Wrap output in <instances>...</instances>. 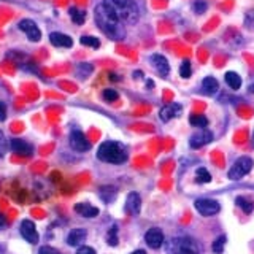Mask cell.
I'll return each instance as SVG.
<instances>
[{
	"label": "cell",
	"instance_id": "8",
	"mask_svg": "<svg viewBox=\"0 0 254 254\" xmlns=\"http://www.w3.org/2000/svg\"><path fill=\"white\" fill-rule=\"evenodd\" d=\"M19 232L22 235V238L26 242H29L30 245H37L38 240H40V235L37 232V227L34 224V221L30 219H24L21 222V227H19Z\"/></svg>",
	"mask_w": 254,
	"mask_h": 254
},
{
	"label": "cell",
	"instance_id": "23",
	"mask_svg": "<svg viewBox=\"0 0 254 254\" xmlns=\"http://www.w3.org/2000/svg\"><path fill=\"white\" fill-rule=\"evenodd\" d=\"M189 124L194 127H198V129H205V127L208 126V119H206V116H203V115H190Z\"/></svg>",
	"mask_w": 254,
	"mask_h": 254
},
{
	"label": "cell",
	"instance_id": "37",
	"mask_svg": "<svg viewBox=\"0 0 254 254\" xmlns=\"http://www.w3.org/2000/svg\"><path fill=\"white\" fill-rule=\"evenodd\" d=\"M6 119V105L3 102H0V121H5Z\"/></svg>",
	"mask_w": 254,
	"mask_h": 254
},
{
	"label": "cell",
	"instance_id": "17",
	"mask_svg": "<svg viewBox=\"0 0 254 254\" xmlns=\"http://www.w3.org/2000/svg\"><path fill=\"white\" fill-rule=\"evenodd\" d=\"M75 211L83 218H95L99 214V208L87 202H79L75 205Z\"/></svg>",
	"mask_w": 254,
	"mask_h": 254
},
{
	"label": "cell",
	"instance_id": "31",
	"mask_svg": "<svg viewBox=\"0 0 254 254\" xmlns=\"http://www.w3.org/2000/svg\"><path fill=\"white\" fill-rule=\"evenodd\" d=\"M102 97H103V100H107V102H116L119 99V94H118L116 89H110V87H108V89H103Z\"/></svg>",
	"mask_w": 254,
	"mask_h": 254
},
{
	"label": "cell",
	"instance_id": "11",
	"mask_svg": "<svg viewBox=\"0 0 254 254\" xmlns=\"http://www.w3.org/2000/svg\"><path fill=\"white\" fill-rule=\"evenodd\" d=\"M10 148L13 153L24 156V157H30L34 154V146L30 145L29 141L22 140V138H11L10 140Z\"/></svg>",
	"mask_w": 254,
	"mask_h": 254
},
{
	"label": "cell",
	"instance_id": "25",
	"mask_svg": "<svg viewBox=\"0 0 254 254\" xmlns=\"http://www.w3.org/2000/svg\"><path fill=\"white\" fill-rule=\"evenodd\" d=\"M79 43L83 46H89V48H94V50H97L100 46V40L97 37H91V35H83L79 38Z\"/></svg>",
	"mask_w": 254,
	"mask_h": 254
},
{
	"label": "cell",
	"instance_id": "9",
	"mask_svg": "<svg viewBox=\"0 0 254 254\" xmlns=\"http://www.w3.org/2000/svg\"><path fill=\"white\" fill-rule=\"evenodd\" d=\"M18 27H19V30H22L24 34L27 35V38L30 40V42H40V40H42V32H40L38 26L32 19L19 21Z\"/></svg>",
	"mask_w": 254,
	"mask_h": 254
},
{
	"label": "cell",
	"instance_id": "38",
	"mask_svg": "<svg viewBox=\"0 0 254 254\" xmlns=\"http://www.w3.org/2000/svg\"><path fill=\"white\" fill-rule=\"evenodd\" d=\"M6 226V218L3 216L2 213H0V229H3Z\"/></svg>",
	"mask_w": 254,
	"mask_h": 254
},
{
	"label": "cell",
	"instance_id": "40",
	"mask_svg": "<svg viewBox=\"0 0 254 254\" xmlns=\"http://www.w3.org/2000/svg\"><path fill=\"white\" fill-rule=\"evenodd\" d=\"M132 254H146L145 251H143V250H137V251H133Z\"/></svg>",
	"mask_w": 254,
	"mask_h": 254
},
{
	"label": "cell",
	"instance_id": "18",
	"mask_svg": "<svg viewBox=\"0 0 254 254\" xmlns=\"http://www.w3.org/2000/svg\"><path fill=\"white\" fill-rule=\"evenodd\" d=\"M86 237H87V232H86V229H73L71 232L67 235V245L68 246H79L84 240H86Z\"/></svg>",
	"mask_w": 254,
	"mask_h": 254
},
{
	"label": "cell",
	"instance_id": "3",
	"mask_svg": "<svg viewBox=\"0 0 254 254\" xmlns=\"http://www.w3.org/2000/svg\"><path fill=\"white\" fill-rule=\"evenodd\" d=\"M97 159L107 164H123L127 161V151L118 141H103L97 149Z\"/></svg>",
	"mask_w": 254,
	"mask_h": 254
},
{
	"label": "cell",
	"instance_id": "32",
	"mask_svg": "<svg viewBox=\"0 0 254 254\" xmlns=\"http://www.w3.org/2000/svg\"><path fill=\"white\" fill-rule=\"evenodd\" d=\"M206 8H208V5H206L205 0H195V2L192 3V10L197 13V14H202L206 11Z\"/></svg>",
	"mask_w": 254,
	"mask_h": 254
},
{
	"label": "cell",
	"instance_id": "14",
	"mask_svg": "<svg viewBox=\"0 0 254 254\" xmlns=\"http://www.w3.org/2000/svg\"><path fill=\"white\" fill-rule=\"evenodd\" d=\"M181 110L183 108H181L180 103H169V105L161 108V111H159V118H161V121L169 123L170 119L178 118L181 115Z\"/></svg>",
	"mask_w": 254,
	"mask_h": 254
},
{
	"label": "cell",
	"instance_id": "12",
	"mask_svg": "<svg viewBox=\"0 0 254 254\" xmlns=\"http://www.w3.org/2000/svg\"><path fill=\"white\" fill-rule=\"evenodd\" d=\"M145 242L151 250H159L164 245V234L161 229L153 227L145 234Z\"/></svg>",
	"mask_w": 254,
	"mask_h": 254
},
{
	"label": "cell",
	"instance_id": "16",
	"mask_svg": "<svg viewBox=\"0 0 254 254\" xmlns=\"http://www.w3.org/2000/svg\"><path fill=\"white\" fill-rule=\"evenodd\" d=\"M50 42L56 48H71L73 46V40L65 34H61V32H51Z\"/></svg>",
	"mask_w": 254,
	"mask_h": 254
},
{
	"label": "cell",
	"instance_id": "6",
	"mask_svg": "<svg viewBox=\"0 0 254 254\" xmlns=\"http://www.w3.org/2000/svg\"><path fill=\"white\" fill-rule=\"evenodd\" d=\"M195 210L202 214V216H214L221 210L219 202L213 200V198H197L194 202Z\"/></svg>",
	"mask_w": 254,
	"mask_h": 254
},
{
	"label": "cell",
	"instance_id": "19",
	"mask_svg": "<svg viewBox=\"0 0 254 254\" xmlns=\"http://www.w3.org/2000/svg\"><path fill=\"white\" fill-rule=\"evenodd\" d=\"M202 89H203L205 94H208V95L216 94L218 89H219L218 79H216V78H213V76H206V78H203V81H202Z\"/></svg>",
	"mask_w": 254,
	"mask_h": 254
},
{
	"label": "cell",
	"instance_id": "20",
	"mask_svg": "<svg viewBox=\"0 0 254 254\" xmlns=\"http://www.w3.org/2000/svg\"><path fill=\"white\" fill-rule=\"evenodd\" d=\"M224 79H226V84L230 87V89H240L242 87V76L235 73V71H227V73L224 75Z\"/></svg>",
	"mask_w": 254,
	"mask_h": 254
},
{
	"label": "cell",
	"instance_id": "13",
	"mask_svg": "<svg viewBox=\"0 0 254 254\" xmlns=\"http://www.w3.org/2000/svg\"><path fill=\"white\" fill-rule=\"evenodd\" d=\"M149 62L153 64V67L157 70V73L161 75L162 78H167L170 73V64L167 61L162 54H153L149 58Z\"/></svg>",
	"mask_w": 254,
	"mask_h": 254
},
{
	"label": "cell",
	"instance_id": "27",
	"mask_svg": "<svg viewBox=\"0 0 254 254\" xmlns=\"http://www.w3.org/2000/svg\"><path fill=\"white\" fill-rule=\"evenodd\" d=\"M190 75H192V67H190V61L189 59H185L181 62L180 65V76L181 78H190Z\"/></svg>",
	"mask_w": 254,
	"mask_h": 254
},
{
	"label": "cell",
	"instance_id": "28",
	"mask_svg": "<svg viewBox=\"0 0 254 254\" xmlns=\"http://www.w3.org/2000/svg\"><path fill=\"white\" fill-rule=\"evenodd\" d=\"M195 177H197V183H210L211 181V175H210L208 170L205 169V167H200V169H197Z\"/></svg>",
	"mask_w": 254,
	"mask_h": 254
},
{
	"label": "cell",
	"instance_id": "24",
	"mask_svg": "<svg viewBox=\"0 0 254 254\" xmlns=\"http://www.w3.org/2000/svg\"><path fill=\"white\" fill-rule=\"evenodd\" d=\"M235 203L240 206V208L246 213V214H250V213H253V210H254V205L251 203V200H248L246 197H242V195H238L237 198H235Z\"/></svg>",
	"mask_w": 254,
	"mask_h": 254
},
{
	"label": "cell",
	"instance_id": "30",
	"mask_svg": "<svg viewBox=\"0 0 254 254\" xmlns=\"http://www.w3.org/2000/svg\"><path fill=\"white\" fill-rule=\"evenodd\" d=\"M107 243L110 246H116L118 245V226H111L108 234H107Z\"/></svg>",
	"mask_w": 254,
	"mask_h": 254
},
{
	"label": "cell",
	"instance_id": "7",
	"mask_svg": "<svg viewBox=\"0 0 254 254\" xmlns=\"http://www.w3.org/2000/svg\"><path fill=\"white\" fill-rule=\"evenodd\" d=\"M70 146L73 151H78V153H84V151H89L91 149V141L86 138V135L81 130H71L70 132Z\"/></svg>",
	"mask_w": 254,
	"mask_h": 254
},
{
	"label": "cell",
	"instance_id": "35",
	"mask_svg": "<svg viewBox=\"0 0 254 254\" xmlns=\"http://www.w3.org/2000/svg\"><path fill=\"white\" fill-rule=\"evenodd\" d=\"M38 254H61V253L58 250L51 248V246H42L40 251H38Z\"/></svg>",
	"mask_w": 254,
	"mask_h": 254
},
{
	"label": "cell",
	"instance_id": "4",
	"mask_svg": "<svg viewBox=\"0 0 254 254\" xmlns=\"http://www.w3.org/2000/svg\"><path fill=\"white\" fill-rule=\"evenodd\" d=\"M167 254H200V246L190 237H175L165 245Z\"/></svg>",
	"mask_w": 254,
	"mask_h": 254
},
{
	"label": "cell",
	"instance_id": "22",
	"mask_svg": "<svg viewBox=\"0 0 254 254\" xmlns=\"http://www.w3.org/2000/svg\"><path fill=\"white\" fill-rule=\"evenodd\" d=\"M100 197H102V200L105 202V203L113 202L115 198H116V188H113V186H103V188H100Z\"/></svg>",
	"mask_w": 254,
	"mask_h": 254
},
{
	"label": "cell",
	"instance_id": "43",
	"mask_svg": "<svg viewBox=\"0 0 254 254\" xmlns=\"http://www.w3.org/2000/svg\"><path fill=\"white\" fill-rule=\"evenodd\" d=\"M253 145H254V132H253Z\"/></svg>",
	"mask_w": 254,
	"mask_h": 254
},
{
	"label": "cell",
	"instance_id": "29",
	"mask_svg": "<svg viewBox=\"0 0 254 254\" xmlns=\"http://www.w3.org/2000/svg\"><path fill=\"white\" fill-rule=\"evenodd\" d=\"M226 240L227 238L224 237V235H221V237H218L216 240L213 242V246H211V250H213V253H216V254H221L222 251H224V246H226Z\"/></svg>",
	"mask_w": 254,
	"mask_h": 254
},
{
	"label": "cell",
	"instance_id": "21",
	"mask_svg": "<svg viewBox=\"0 0 254 254\" xmlns=\"http://www.w3.org/2000/svg\"><path fill=\"white\" fill-rule=\"evenodd\" d=\"M68 14L76 26H81V24H84V21H86V11L79 10V8H76V6H71L68 10Z\"/></svg>",
	"mask_w": 254,
	"mask_h": 254
},
{
	"label": "cell",
	"instance_id": "39",
	"mask_svg": "<svg viewBox=\"0 0 254 254\" xmlns=\"http://www.w3.org/2000/svg\"><path fill=\"white\" fill-rule=\"evenodd\" d=\"M133 78H141V71H133Z\"/></svg>",
	"mask_w": 254,
	"mask_h": 254
},
{
	"label": "cell",
	"instance_id": "26",
	"mask_svg": "<svg viewBox=\"0 0 254 254\" xmlns=\"http://www.w3.org/2000/svg\"><path fill=\"white\" fill-rule=\"evenodd\" d=\"M92 70H94V67L91 65V64L83 62V64H79V65L76 67V75L79 78H87V76L92 73Z\"/></svg>",
	"mask_w": 254,
	"mask_h": 254
},
{
	"label": "cell",
	"instance_id": "41",
	"mask_svg": "<svg viewBox=\"0 0 254 254\" xmlns=\"http://www.w3.org/2000/svg\"><path fill=\"white\" fill-rule=\"evenodd\" d=\"M110 76H111V79H113V81H118V79H119V78H116L115 73H110Z\"/></svg>",
	"mask_w": 254,
	"mask_h": 254
},
{
	"label": "cell",
	"instance_id": "44",
	"mask_svg": "<svg viewBox=\"0 0 254 254\" xmlns=\"http://www.w3.org/2000/svg\"><path fill=\"white\" fill-rule=\"evenodd\" d=\"M0 254H3V250L2 248H0Z\"/></svg>",
	"mask_w": 254,
	"mask_h": 254
},
{
	"label": "cell",
	"instance_id": "5",
	"mask_svg": "<svg viewBox=\"0 0 254 254\" xmlns=\"http://www.w3.org/2000/svg\"><path fill=\"white\" fill-rule=\"evenodd\" d=\"M253 159L248 157V156H242V157H238L237 161L234 162V165L230 167V170L227 173V177L229 180H232V181H238V180H242L245 175H248L253 169Z\"/></svg>",
	"mask_w": 254,
	"mask_h": 254
},
{
	"label": "cell",
	"instance_id": "34",
	"mask_svg": "<svg viewBox=\"0 0 254 254\" xmlns=\"http://www.w3.org/2000/svg\"><path fill=\"white\" fill-rule=\"evenodd\" d=\"M6 149H8V140L5 138L3 132L0 130V157H2V156H5Z\"/></svg>",
	"mask_w": 254,
	"mask_h": 254
},
{
	"label": "cell",
	"instance_id": "33",
	"mask_svg": "<svg viewBox=\"0 0 254 254\" xmlns=\"http://www.w3.org/2000/svg\"><path fill=\"white\" fill-rule=\"evenodd\" d=\"M245 26H246V29L254 30V10H250L248 13H246V16H245Z\"/></svg>",
	"mask_w": 254,
	"mask_h": 254
},
{
	"label": "cell",
	"instance_id": "36",
	"mask_svg": "<svg viewBox=\"0 0 254 254\" xmlns=\"http://www.w3.org/2000/svg\"><path fill=\"white\" fill-rule=\"evenodd\" d=\"M76 254H95V250L91 248V246H79Z\"/></svg>",
	"mask_w": 254,
	"mask_h": 254
},
{
	"label": "cell",
	"instance_id": "42",
	"mask_svg": "<svg viewBox=\"0 0 254 254\" xmlns=\"http://www.w3.org/2000/svg\"><path fill=\"white\" fill-rule=\"evenodd\" d=\"M248 89H250V92H253V94H254V83L248 87Z\"/></svg>",
	"mask_w": 254,
	"mask_h": 254
},
{
	"label": "cell",
	"instance_id": "15",
	"mask_svg": "<svg viewBox=\"0 0 254 254\" xmlns=\"http://www.w3.org/2000/svg\"><path fill=\"white\" fill-rule=\"evenodd\" d=\"M126 211L135 216V214L140 213V208H141V198L137 192H130L126 198V205H124Z\"/></svg>",
	"mask_w": 254,
	"mask_h": 254
},
{
	"label": "cell",
	"instance_id": "2",
	"mask_svg": "<svg viewBox=\"0 0 254 254\" xmlns=\"http://www.w3.org/2000/svg\"><path fill=\"white\" fill-rule=\"evenodd\" d=\"M105 2L113 8V11L118 14V18L123 21V24L132 26L138 21L140 11L135 0H105Z\"/></svg>",
	"mask_w": 254,
	"mask_h": 254
},
{
	"label": "cell",
	"instance_id": "10",
	"mask_svg": "<svg viewBox=\"0 0 254 254\" xmlns=\"http://www.w3.org/2000/svg\"><path fill=\"white\" fill-rule=\"evenodd\" d=\"M210 141H213V133L205 127V129H198L195 133L190 135L189 145H190V148L197 149V148H202L205 145H208Z\"/></svg>",
	"mask_w": 254,
	"mask_h": 254
},
{
	"label": "cell",
	"instance_id": "1",
	"mask_svg": "<svg viewBox=\"0 0 254 254\" xmlns=\"http://www.w3.org/2000/svg\"><path fill=\"white\" fill-rule=\"evenodd\" d=\"M94 18L97 22L99 29L105 34L110 40L113 42H121L126 38V27L123 21L118 18V14L113 11L105 0H102V3H99L94 10Z\"/></svg>",
	"mask_w": 254,
	"mask_h": 254
}]
</instances>
